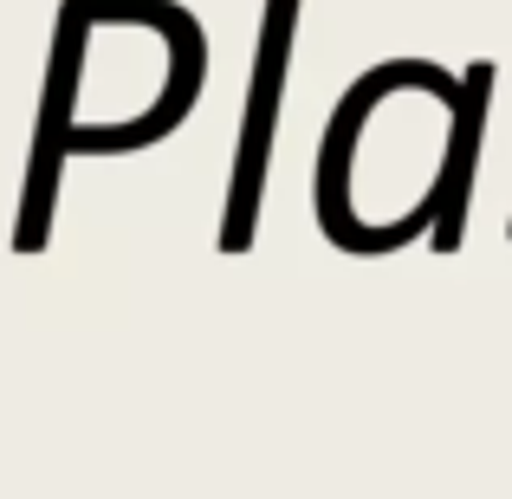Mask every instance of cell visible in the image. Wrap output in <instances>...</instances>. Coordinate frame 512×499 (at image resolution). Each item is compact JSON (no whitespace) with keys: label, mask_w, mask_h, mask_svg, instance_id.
Returning a JSON list of instances; mask_svg holds the SVG:
<instances>
[{"label":"cell","mask_w":512,"mask_h":499,"mask_svg":"<svg viewBox=\"0 0 512 499\" xmlns=\"http://www.w3.org/2000/svg\"><path fill=\"white\" fill-rule=\"evenodd\" d=\"M493 65L448 72L441 59H383L338 91L312 156V221L338 253L383 260L415 240L461 247L474 201Z\"/></svg>","instance_id":"6da1fadb"},{"label":"cell","mask_w":512,"mask_h":499,"mask_svg":"<svg viewBox=\"0 0 512 499\" xmlns=\"http://www.w3.org/2000/svg\"><path fill=\"white\" fill-rule=\"evenodd\" d=\"M201 78H208V33L182 0H65L52 26L20 247L46 240V208L72 156L156 150L188 124Z\"/></svg>","instance_id":"7a4b0ae2"},{"label":"cell","mask_w":512,"mask_h":499,"mask_svg":"<svg viewBox=\"0 0 512 499\" xmlns=\"http://www.w3.org/2000/svg\"><path fill=\"white\" fill-rule=\"evenodd\" d=\"M292 46H299V0H266L260 7V39H253V85H247V117H240L234 143V175H227V208H221V253L253 247V221H260V188L273 163V117L286 104V72Z\"/></svg>","instance_id":"3957f363"},{"label":"cell","mask_w":512,"mask_h":499,"mask_svg":"<svg viewBox=\"0 0 512 499\" xmlns=\"http://www.w3.org/2000/svg\"><path fill=\"white\" fill-rule=\"evenodd\" d=\"M506 240H512V221H506Z\"/></svg>","instance_id":"277c9868"}]
</instances>
